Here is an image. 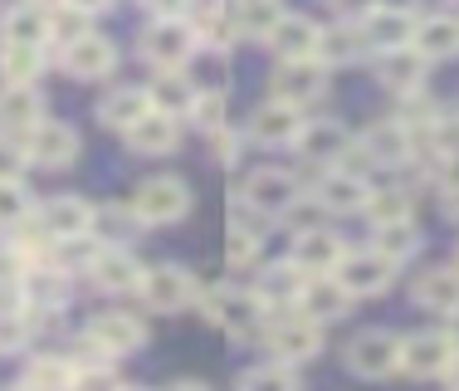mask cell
<instances>
[{"instance_id": "cell-17", "label": "cell", "mask_w": 459, "mask_h": 391, "mask_svg": "<svg viewBox=\"0 0 459 391\" xmlns=\"http://www.w3.org/2000/svg\"><path fill=\"white\" fill-rule=\"evenodd\" d=\"M64 69H69L74 79H108V74L117 69L113 39L89 35V39H79V45H69V49H64Z\"/></svg>"}, {"instance_id": "cell-24", "label": "cell", "mask_w": 459, "mask_h": 391, "mask_svg": "<svg viewBox=\"0 0 459 391\" xmlns=\"http://www.w3.org/2000/svg\"><path fill=\"white\" fill-rule=\"evenodd\" d=\"M318 205L323 211H362L367 205V181L357 171H327L318 181Z\"/></svg>"}, {"instance_id": "cell-10", "label": "cell", "mask_w": 459, "mask_h": 391, "mask_svg": "<svg viewBox=\"0 0 459 391\" xmlns=\"http://www.w3.org/2000/svg\"><path fill=\"white\" fill-rule=\"evenodd\" d=\"M415 30H420V20L406 15V10H386V5H377V10H367L362 15V39L367 45H377V49H411L415 45Z\"/></svg>"}, {"instance_id": "cell-38", "label": "cell", "mask_w": 459, "mask_h": 391, "mask_svg": "<svg viewBox=\"0 0 459 391\" xmlns=\"http://www.w3.org/2000/svg\"><path fill=\"white\" fill-rule=\"evenodd\" d=\"M25 299L35 303V313L39 308H54V303L64 299V274L59 269H25Z\"/></svg>"}, {"instance_id": "cell-20", "label": "cell", "mask_w": 459, "mask_h": 391, "mask_svg": "<svg viewBox=\"0 0 459 391\" xmlns=\"http://www.w3.org/2000/svg\"><path fill=\"white\" fill-rule=\"evenodd\" d=\"M45 123V98L39 89H5L0 93V127L5 133H35V127Z\"/></svg>"}, {"instance_id": "cell-7", "label": "cell", "mask_w": 459, "mask_h": 391, "mask_svg": "<svg viewBox=\"0 0 459 391\" xmlns=\"http://www.w3.org/2000/svg\"><path fill=\"white\" fill-rule=\"evenodd\" d=\"M333 279L352 293V299H367V293H381L396 279V265H391L381 249H357V255H342V265H337Z\"/></svg>"}, {"instance_id": "cell-9", "label": "cell", "mask_w": 459, "mask_h": 391, "mask_svg": "<svg viewBox=\"0 0 459 391\" xmlns=\"http://www.w3.org/2000/svg\"><path fill=\"white\" fill-rule=\"evenodd\" d=\"M142 299L152 303L157 313H181L186 303L195 299V279L186 274L181 265H161V269H147L142 274Z\"/></svg>"}, {"instance_id": "cell-43", "label": "cell", "mask_w": 459, "mask_h": 391, "mask_svg": "<svg viewBox=\"0 0 459 391\" xmlns=\"http://www.w3.org/2000/svg\"><path fill=\"white\" fill-rule=\"evenodd\" d=\"M430 152L440 161H459V117H435L430 127Z\"/></svg>"}, {"instance_id": "cell-56", "label": "cell", "mask_w": 459, "mask_h": 391, "mask_svg": "<svg viewBox=\"0 0 459 391\" xmlns=\"http://www.w3.org/2000/svg\"><path fill=\"white\" fill-rule=\"evenodd\" d=\"M123 391H142V387H123Z\"/></svg>"}, {"instance_id": "cell-44", "label": "cell", "mask_w": 459, "mask_h": 391, "mask_svg": "<svg viewBox=\"0 0 459 391\" xmlns=\"http://www.w3.org/2000/svg\"><path fill=\"white\" fill-rule=\"evenodd\" d=\"M30 196L20 191V181H0V225H25Z\"/></svg>"}, {"instance_id": "cell-35", "label": "cell", "mask_w": 459, "mask_h": 391, "mask_svg": "<svg viewBox=\"0 0 459 391\" xmlns=\"http://www.w3.org/2000/svg\"><path fill=\"white\" fill-rule=\"evenodd\" d=\"M362 211L377 221V230H381V225H401V221H411V196L396 191V187H391V191H367Z\"/></svg>"}, {"instance_id": "cell-18", "label": "cell", "mask_w": 459, "mask_h": 391, "mask_svg": "<svg viewBox=\"0 0 459 391\" xmlns=\"http://www.w3.org/2000/svg\"><path fill=\"white\" fill-rule=\"evenodd\" d=\"M357 157H371V161H381V167H396V161H406L411 157V133L391 117V123H371L367 133H362V143L352 147Z\"/></svg>"}, {"instance_id": "cell-23", "label": "cell", "mask_w": 459, "mask_h": 391, "mask_svg": "<svg viewBox=\"0 0 459 391\" xmlns=\"http://www.w3.org/2000/svg\"><path fill=\"white\" fill-rule=\"evenodd\" d=\"M415 303L430 313H459V269H425L415 279Z\"/></svg>"}, {"instance_id": "cell-45", "label": "cell", "mask_w": 459, "mask_h": 391, "mask_svg": "<svg viewBox=\"0 0 459 391\" xmlns=\"http://www.w3.org/2000/svg\"><path fill=\"white\" fill-rule=\"evenodd\" d=\"M191 117L205 127V133H221V127H225V98L221 93H195Z\"/></svg>"}, {"instance_id": "cell-33", "label": "cell", "mask_w": 459, "mask_h": 391, "mask_svg": "<svg viewBox=\"0 0 459 391\" xmlns=\"http://www.w3.org/2000/svg\"><path fill=\"white\" fill-rule=\"evenodd\" d=\"M93 274H98V284H103V289L127 293V289H142V274H147V269H137L133 255H98Z\"/></svg>"}, {"instance_id": "cell-36", "label": "cell", "mask_w": 459, "mask_h": 391, "mask_svg": "<svg viewBox=\"0 0 459 391\" xmlns=\"http://www.w3.org/2000/svg\"><path fill=\"white\" fill-rule=\"evenodd\" d=\"M74 387V367L59 357H35L25 372V391H69Z\"/></svg>"}, {"instance_id": "cell-29", "label": "cell", "mask_w": 459, "mask_h": 391, "mask_svg": "<svg viewBox=\"0 0 459 391\" xmlns=\"http://www.w3.org/2000/svg\"><path fill=\"white\" fill-rule=\"evenodd\" d=\"M347 147H352V143H347V133L337 123H308L299 133V152L308 161H333V157H342Z\"/></svg>"}, {"instance_id": "cell-34", "label": "cell", "mask_w": 459, "mask_h": 391, "mask_svg": "<svg viewBox=\"0 0 459 391\" xmlns=\"http://www.w3.org/2000/svg\"><path fill=\"white\" fill-rule=\"evenodd\" d=\"M362 49H367L362 25H333V30H323V39H318V59H327V64H352Z\"/></svg>"}, {"instance_id": "cell-52", "label": "cell", "mask_w": 459, "mask_h": 391, "mask_svg": "<svg viewBox=\"0 0 459 391\" xmlns=\"http://www.w3.org/2000/svg\"><path fill=\"white\" fill-rule=\"evenodd\" d=\"M337 10H347V15H367L371 5H377V0H333Z\"/></svg>"}, {"instance_id": "cell-53", "label": "cell", "mask_w": 459, "mask_h": 391, "mask_svg": "<svg viewBox=\"0 0 459 391\" xmlns=\"http://www.w3.org/2000/svg\"><path fill=\"white\" fill-rule=\"evenodd\" d=\"M445 387H450V391H459V352L450 357V367H445Z\"/></svg>"}, {"instance_id": "cell-19", "label": "cell", "mask_w": 459, "mask_h": 391, "mask_svg": "<svg viewBox=\"0 0 459 391\" xmlns=\"http://www.w3.org/2000/svg\"><path fill=\"white\" fill-rule=\"evenodd\" d=\"M318 39H323V30L308 15H283L274 25V35H269V45H274V54H283V64H293V59H313Z\"/></svg>"}, {"instance_id": "cell-37", "label": "cell", "mask_w": 459, "mask_h": 391, "mask_svg": "<svg viewBox=\"0 0 459 391\" xmlns=\"http://www.w3.org/2000/svg\"><path fill=\"white\" fill-rule=\"evenodd\" d=\"M93 35V25H89V15L83 10H74V5H59V10H49V39L54 45H79V39H89Z\"/></svg>"}, {"instance_id": "cell-30", "label": "cell", "mask_w": 459, "mask_h": 391, "mask_svg": "<svg viewBox=\"0 0 459 391\" xmlns=\"http://www.w3.org/2000/svg\"><path fill=\"white\" fill-rule=\"evenodd\" d=\"M303 284H308V274H303L293 259H289V265H274L264 279H259V303H279V308H283V303H299Z\"/></svg>"}, {"instance_id": "cell-8", "label": "cell", "mask_w": 459, "mask_h": 391, "mask_svg": "<svg viewBox=\"0 0 459 391\" xmlns=\"http://www.w3.org/2000/svg\"><path fill=\"white\" fill-rule=\"evenodd\" d=\"M459 347L445 338V333H411V338H401V372L411 377H445V367H450V357Z\"/></svg>"}, {"instance_id": "cell-49", "label": "cell", "mask_w": 459, "mask_h": 391, "mask_svg": "<svg viewBox=\"0 0 459 391\" xmlns=\"http://www.w3.org/2000/svg\"><path fill=\"white\" fill-rule=\"evenodd\" d=\"M147 10L157 20H181L186 10H191V0H147Z\"/></svg>"}, {"instance_id": "cell-55", "label": "cell", "mask_w": 459, "mask_h": 391, "mask_svg": "<svg viewBox=\"0 0 459 391\" xmlns=\"http://www.w3.org/2000/svg\"><path fill=\"white\" fill-rule=\"evenodd\" d=\"M167 391H211V387H205V382H191V377H181V382H171Z\"/></svg>"}, {"instance_id": "cell-15", "label": "cell", "mask_w": 459, "mask_h": 391, "mask_svg": "<svg viewBox=\"0 0 459 391\" xmlns=\"http://www.w3.org/2000/svg\"><path fill=\"white\" fill-rule=\"evenodd\" d=\"M181 143V127H177V117H167V113H157L152 108L142 123L127 127V147L137 152V157H167V152H177Z\"/></svg>"}, {"instance_id": "cell-27", "label": "cell", "mask_w": 459, "mask_h": 391, "mask_svg": "<svg viewBox=\"0 0 459 391\" xmlns=\"http://www.w3.org/2000/svg\"><path fill=\"white\" fill-rule=\"evenodd\" d=\"M415 49H420L425 59H455L459 54V20L455 15L420 20V30H415Z\"/></svg>"}, {"instance_id": "cell-48", "label": "cell", "mask_w": 459, "mask_h": 391, "mask_svg": "<svg viewBox=\"0 0 459 391\" xmlns=\"http://www.w3.org/2000/svg\"><path fill=\"white\" fill-rule=\"evenodd\" d=\"M20 171H25V157H20V147L0 137V181H20Z\"/></svg>"}, {"instance_id": "cell-14", "label": "cell", "mask_w": 459, "mask_h": 391, "mask_svg": "<svg viewBox=\"0 0 459 391\" xmlns=\"http://www.w3.org/2000/svg\"><path fill=\"white\" fill-rule=\"evenodd\" d=\"M74 157H79V133H74V127H64V123H39L35 133H30V161L59 171V167H69Z\"/></svg>"}, {"instance_id": "cell-3", "label": "cell", "mask_w": 459, "mask_h": 391, "mask_svg": "<svg viewBox=\"0 0 459 391\" xmlns=\"http://www.w3.org/2000/svg\"><path fill=\"white\" fill-rule=\"evenodd\" d=\"M201 308H205V318H211L215 328H230L235 338H245V333L264 318L259 293H239V289H225V284L221 289H205L201 293Z\"/></svg>"}, {"instance_id": "cell-42", "label": "cell", "mask_w": 459, "mask_h": 391, "mask_svg": "<svg viewBox=\"0 0 459 391\" xmlns=\"http://www.w3.org/2000/svg\"><path fill=\"white\" fill-rule=\"evenodd\" d=\"M415 245H420V240H415V225H411V221H401V225H381V240H377V249L391 259V265H396V259H406Z\"/></svg>"}, {"instance_id": "cell-26", "label": "cell", "mask_w": 459, "mask_h": 391, "mask_svg": "<svg viewBox=\"0 0 459 391\" xmlns=\"http://www.w3.org/2000/svg\"><path fill=\"white\" fill-rule=\"evenodd\" d=\"M49 39V10L39 5H15L5 15V45H25V49H39Z\"/></svg>"}, {"instance_id": "cell-1", "label": "cell", "mask_w": 459, "mask_h": 391, "mask_svg": "<svg viewBox=\"0 0 459 391\" xmlns=\"http://www.w3.org/2000/svg\"><path fill=\"white\" fill-rule=\"evenodd\" d=\"M191 211V187L181 177H152L133 191V215L147 225H171Z\"/></svg>"}, {"instance_id": "cell-5", "label": "cell", "mask_w": 459, "mask_h": 391, "mask_svg": "<svg viewBox=\"0 0 459 391\" xmlns=\"http://www.w3.org/2000/svg\"><path fill=\"white\" fill-rule=\"evenodd\" d=\"M195 25H186V20H157V25L147 30V39H142V59L157 64V69L177 74L186 59L195 54Z\"/></svg>"}, {"instance_id": "cell-13", "label": "cell", "mask_w": 459, "mask_h": 391, "mask_svg": "<svg viewBox=\"0 0 459 391\" xmlns=\"http://www.w3.org/2000/svg\"><path fill=\"white\" fill-rule=\"evenodd\" d=\"M347 299H352V293L337 284L333 274H308V284H303V293H299V313L313 318V323H333V318L347 313Z\"/></svg>"}, {"instance_id": "cell-41", "label": "cell", "mask_w": 459, "mask_h": 391, "mask_svg": "<svg viewBox=\"0 0 459 391\" xmlns=\"http://www.w3.org/2000/svg\"><path fill=\"white\" fill-rule=\"evenodd\" d=\"M239 391H299V382H293V372H289V367H255V372H245V377H239Z\"/></svg>"}, {"instance_id": "cell-22", "label": "cell", "mask_w": 459, "mask_h": 391, "mask_svg": "<svg viewBox=\"0 0 459 391\" xmlns=\"http://www.w3.org/2000/svg\"><path fill=\"white\" fill-rule=\"evenodd\" d=\"M249 133L259 137V143H269V147H279V143H299V133H303V117H299V108H289V103H264L255 113V123H249Z\"/></svg>"}, {"instance_id": "cell-57", "label": "cell", "mask_w": 459, "mask_h": 391, "mask_svg": "<svg viewBox=\"0 0 459 391\" xmlns=\"http://www.w3.org/2000/svg\"><path fill=\"white\" fill-rule=\"evenodd\" d=\"M15 391H25V387H15Z\"/></svg>"}, {"instance_id": "cell-50", "label": "cell", "mask_w": 459, "mask_h": 391, "mask_svg": "<svg viewBox=\"0 0 459 391\" xmlns=\"http://www.w3.org/2000/svg\"><path fill=\"white\" fill-rule=\"evenodd\" d=\"M235 152H239V143H235V133H215V157H221L225 167H235Z\"/></svg>"}, {"instance_id": "cell-40", "label": "cell", "mask_w": 459, "mask_h": 391, "mask_svg": "<svg viewBox=\"0 0 459 391\" xmlns=\"http://www.w3.org/2000/svg\"><path fill=\"white\" fill-rule=\"evenodd\" d=\"M283 20L279 0H239V30L245 35H274V25Z\"/></svg>"}, {"instance_id": "cell-25", "label": "cell", "mask_w": 459, "mask_h": 391, "mask_svg": "<svg viewBox=\"0 0 459 391\" xmlns=\"http://www.w3.org/2000/svg\"><path fill=\"white\" fill-rule=\"evenodd\" d=\"M152 113V93L147 89H113L98 103V117H103V127H133V123H142V117Z\"/></svg>"}, {"instance_id": "cell-47", "label": "cell", "mask_w": 459, "mask_h": 391, "mask_svg": "<svg viewBox=\"0 0 459 391\" xmlns=\"http://www.w3.org/2000/svg\"><path fill=\"white\" fill-rule=\"evenodd\" d=\"M69 391H123V387H117L113 367H83V372H74Z\"/></svg>"}, {"instance_id": "cell-12", "label": "cell", "mask_w": 459, "mask_h": 391, "mask_svg": "<svg viewBox=\"0 0 459 391\" xmlns=\"http://www.w3.org/2000/svg\"><path fill=\"white\" fill-rule=\"evenodd\" d=\"M93 215L98 211L83 201V196H59V201H49L45 211H39V230L49 235V245L54 240H74V235H89Z\"/></svg>"}, {"instance_id": "cell-51", "label": "cell", "mask_w": 459, "mask_h": 391, "mask_svg": "<svg viewBox=\"0 0 459 391\" xmlns=\"http://www.w3.org/2000/svg\"><path fill=\"white\" fill-rule=\"evenodd\" d=\"M64 5L83 10V15H98V10H108V5H113V0H64Z\"/></svg>"}, {"instance_id": "cell-32", "label": "cell", "mask_w": 459, "mask_h": 391, "mask_svg": "<svg viewBox=\"0 0 459 391\" xmlns=\"http://www.w3.org/2000/svg\"><path fill=\"white\" fill-rule=\"evenodd\" d=\"M152 108H157V113H167V117L191 113V108H195L191 79H181V74H161V79L152 83Z\"/></svg>"}, {"instance_id": "cell-54", "label": "cell", "mask_w": 459, "mask_h": 391, "mask_svg": "<svg viewBox=\"0 0 459 391\" xmlns=\"http://www.w3.org/2000/svg\"><path fill=\"white\" fill-rule=\"evenodd\" d=\"M445 211H450V221H459V187L445 191Z\"/></svg>"}, {"instance_id": "cell-2", "label": "cell", "mask_w": 459, "mask_h": 391, "mask_svg": "<svg viewBox=\"0 0 459 391\" xmlns=\"http://www.w3.org/2000/svg\"><path fill=\"white\" fill-rule=\"evenodd\" d=\"M347 367H352L357 377H367V382L401 372V338H396V333H386V328L357 333V338L347 343Z\"/></svg>"}, {"instance_id": "cell-46", "label": "cell", "mask_w": 459, "mask_h": 391, "mask_svg": "<svg viewBox=\"0 0 459 391\" xmlns=\"http://www.w3.org/2000/svg\"><path fill=\"white\" fill-rule=\"evenodd\" d=\"M25 333H30V318H25V308H15V313H0V352H15V347L25 343Z\"/></svg>"}, {"instance_id": "cell-21", "label": "cell", "mask_w": 459, "mask_h": 391, "mask_svg": "<svg viewBox=\"0 0 459 391\" xmlns=\"http://www.w3.org/2000/svg\"><path fill=\"white\" fill-rule=\"evenodd\" d=\"M293 265H299L303 274H333V269L342 265V245L327 230H303L299 245H293Z\"/></svg>"}, {"instance_id": "cell-4", "label": "cell", "mask_w": 459, "mask_h": 391, "mask_svg": "<svg viewBox=\"0 0 459 391\" xmlns=\"http://www.w3.org/2000/svg\"><path fill=\"white\" fill-rule=\"evenodd\" d=\"M264 347H274L283 362H308V357H318L323 333L303 313H279V318L264 323Z\"/></svg>"}, {"instance_id": "cell-31", "label": "cell", "mask_w": 459, "mask_h": 391, "mask_svg": "<svg viewBox=\"0 0 459 391\" xmlns=\"http://www.w3.org/2000/svg\"><path fill=\"white\" fill-rule=\"evenodd\" d=\"M0 79H5V89H35V79H39V49L0 45Z\"/></svg>"}, {"instance_id": "cell-6", "label": "cell", "mask_w": 459, "mask_h": 391, "mask_svg": "<svg viewBox=\"0 0 459 391\" xmlns=\"http://www.w3.org/2000/svg\"><path fill=\"white\" fill-rule=\"evenodd\" d=\"M239 201L259 215H289L293 205H299V181L279 167H264V171H255V177H245Z\"/></svg>"}, {"instance_id": "cell-11", "label": "cell", "mask_w": 459, "mask_h": 391, "mask_svg": "<svg viewBox=\"0 0 459 391\" xmlns=\"http://www.w3.org/2000/svg\"><path fill=\"white\" fill-rule=\"evenodd\" d=\"M147 343V328L133 318V313H98V318L89 323V347L93 352H137V347Z\"/></svg>"}, {"instance_id": "cell-28", "label": "cell", "mask_w": 459, "mask_h": 391, "mask_svg": "<svg viewBox=\"0 0 459 391\" xmlns=\"http://www.w3.org/2000/svg\"><path fill=\"white\" fill-rule=\"evenodd\" d=\"M420 79H425V54L420 49H391L386 59H381V83H391V89H401V93H415L420 89Z\"/></svg>"}, {"instance_id": "cell-39", "label": "cell", "mask_w": 459, "mask_h": 391, "mask_svg": "<svg viewBox=\"0 0 459 391\" xmlns=\"http://www.w3.org/2000/svg\"><path fill=\"white\" fill-rule=\"evenodd\" d=\"M98 255H103V249H98L89 235H74V240H54V269H59V274H69V269H93V265H98Z\"/></svg>"}, {"instance_id": "cell-16", "label": "cell", "mask_w": 459, "mask_h": 391, "mask_svg": "<svg viewBox=\"0 0 459 391\" xmlns=\"http://www.w3.org/2000/svg\"><path fill=\"white\" fill-rule=\"evenodd\" d=\"M323 89H327L323 64H313V59H293V64H283V69L274 74V98H279V103H289V108L318 98Z\"/></svg>"}]
</instances>
